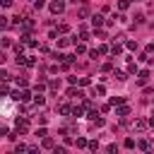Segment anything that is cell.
I'll list each match as a JSON object with an SVG mask.
<instances>
[{
	"mask_svg": "<svg viewBox=\"0 0 154 154\" xmlns=\"http://www.w3.org/2000/svg\"><path fill=\"white\" fill-rule=\"evenodd\" d=\"M63 10H65V2H63V0H53V2H51V12H53V14H60Z\"/></svg>",
	"mask_w": 154,
	"mask_h": 154,
	"instance_id": "obj_1",
	"label": "cell"
},
{
	"mask_svg": "<svg viewBox=\"0 0 154 154\" xmlns=\"http://www.w3.org/2000/svg\"><path fill=\"white\" fill-rule=\"evenodd\" d=\"M147 125H149V120H142V118H137V120L132 123V130H137V132H144V130H147Z\"/></svg>",
	"mask_w": 154,
	"mask_h": 154,
	"instance_id": "obj_2",
	"label": "cell"
},
{
	"mask_svg": "<svg viewBox=\"0 0 154 154\" xmlns=\"http://www.w3.org/2000/svg\"><path fill=\"white\" fill-rule=\"evenodd\" d=\"M147 79H149V70H142V72L137 75V84H144Z\"/></svg>",
	"mask_w": 154,
	"mask_h": 154,
	"instance_id": "obj_3",
	"label": "cell"
},
{
	"mask_svg": "<svg viewBox=\"0 0 154 154\" xmlns=\"http://www.w3.org/2000/svg\"><path fill=\"white\" fill-rule=\"evenodd\" d=\"M14 99H19V101H29V99H31V94L24 89V91H17V94H14Z\"/></svg>",
	"mask_w": 154,
	"mask_h": 154,
	"instance_id": "obj_4",
	"label": "cell"
},
{
	"mask_svg": "<svg viewBox=\"0 0 154 154\" xmlns=\"http://www.w3.org/2000/svg\"><path fill=\"white\" fill-rule=\"evenodd\" d=\"M26 130H29V120H19V123H17V132L22 135V132H26Z\"/></svg>",
	"mask_w": 154,
	"mask_h": 154,
	"instance_id": "obj_5",
	"label": "cell"
},
{
	"mask_svg": "<svg viewBox=\"0 0 154 154\" xmlns=\"http://www.w3.org/2000/svg\"><path fill=\"white\" fill-rule=\"evenodd\" d=\"M128 113H130V108H128V106H120V108L116 111V116H118V118H125Z\"/></svg>",
	"mask_w": 154,
	"mask_h": 154,
	"instance_id": "obj_6",
	"label": "cell"
},
{
	"mask_svg": "<svg viewBox=\"0 0 154 154\" xmlns=\"http://www.w3.org/2000/svg\"><path fill=\"white\" fill-rule=\"evenodd\" d=\"M91 24H94V26H101V24H103V17H101V14H94V17H91Z\"/></svg>",
	"mask_w": 154,
	"mask_h": 154,
	"instance_id": "obj_7",
	"label": "cell"
},
{
	"mask_svg": "<svg viewBox=\"0 0 154 154\" xmlns=\"http://www.w3.org/2000/svg\"><path fill=\"white\" fill-rule=\"evenodd\" d=\"M103 94H106V87H103V84L94 87V96H103Z\"/></svg>",
	"mask_w": 154,
	"mask_h": 154,
	"instance_id": "obj_8",
	"label": "cell"
},
{
	"mask_svg": "<svg viewBox=\"0 0 154 154\" xmlns=\"http://www.w3.org/2000/svg\"><path fill=\"white\" fill-rule=\"evenodd\" d=\"M41 144H43V149H53V147H55L51 137H43V142H41Z\"/></svg>",
	"mask_w": 154,
	"mask_h": 154,
	"instance_id": "obj_9",
	"label": "cell"
},
{
	"mask_svg": "<svg viewBox=\"0 0 154 154\" xmlns=\"http://www.w3.org/2000/svg\"><path fill=\"white\" fill-rule=\"evenodd\" d=\"M111 53H113V55H120V53H123V46L113 43V46H111Z\"/></svg>",
	"mask_w": 154,
	"mask_h": 154,
	"instance_id": "obj_10",
	"label": "cell"
},
{
	"mask_svg": "<svg viewBox=\"0 0 154 154\" xmlns=\"http://www.w3.org/2000/svg\"><path fill=\"white\" fill-rule=\"evenodd\" d=\"M113 77H116L118 82H125V79H128V75H125V72H118V70H116V75H113Z\"/></svg>",
	"mask_w": 154,
	"mask_h": 154,
	"instance_id": "obj_11",
	"label": "cell"
},
{
	"mask_svg": "<svg viewBox=\"0 0 154 154\" xmlns=\"http://www.w3.org/2000/svg\"><path fill=\"white\" fill-rule=\"evenodd\" d=\"M75 144H77V147H89V142H87L84 137H77V140H75Z\"/></svg>",
	"mask_w": 154,
	"mask_h": 154,
	"instance_id": "obj_12",
	"label": "cell"
},
{
	"mask_svg": "<svg viewBox=\"0 0 154 154\" xmlns=\"http://www.w3.org/2000/svg\"><path fill=\"white\" fill-rule=\"evenodd\" d=\"M70 43H72L70 38H58V46H60V48H65V46H70Z\"/></svg>",
	"mask_w": 154,
	"mask_h": 154,
	"instance_id": "obj_13",
	"label": "cell"
},
{
	"mask_svg": "<svg viewBox=\"0 0 154 154\" xmlns=\"http://www.w3.org/2000/svg\"><path fill=\"white\" fill-rule=\"evenodd\" d=\"M58 111H60V113H63V116H67V113H70V111H72V108H70V106H67V103H63V106H60V108H58Z\"/></svg>",
	"mask_w": 154,
	"mask_h": 154,
	"instance_id": "obj_14",
	"label": "cell"
},
{
	"mask_svg": "<svg viewBox=\"0 0 154 154\" xmlns=\"http://www.w3.org/2000/svg\"><path fill=\"white\" fill-rule=\"evenodd\" d=\"M14 152H17V154H19V152H29V147H26V144H22V142H19V144H17V147H14Z\"/></svg>",
	"mask_w": 154,
	"mask_h": 154,
	"instance_id": "obj_15",
	"label": "cell"
},
{
	"mask_svg": "<svg viewBox=\"0 0 154 154\" xmlns=\"http://www.w3.org/2000/svg\"><path fill=\"white\" fill-rule=\"evenodd\" d=\"M0 26L7 29V26H10V19H7V17H0Z\"/></svg>",
	"mask_w": 154,
	"mask_h": 154,
	"instance_id": "obj_16",
	"label": "cell"
},
{
	"mask_svg": "<svg viewBox=\"0 0 154 154\" xmlns=\"http://www.w3.org/2000/svg\"><path fill=\"white\" fill-rule=\"evenodd\" d=\"M75 48H77V53H84L87 51V46L84 43H77V41H75Z\"/></svg>",
	"mask_w": 154,
	"mask_h": 154,
	"instance_id": "obj_17",
	"label": "cell"
},
{
	"mask_svg": "<svg viewBox=\"0 0 154 154\" xmlns=\"http://www.w3.org/2000/svg\"><path fill=\"white\" fill-rule=\"evenodd\" d=\"M24 65H26V67H34L36 60H34V58H24Z\"/></svg>",
	"mask_w": 154,
	"mask_h": 154,
	"instance_id": "obj_18",
	"label": "cell"
},
{
	"mask_svg": "<svg viewBox=\"0 0 154 154\" xmlns=\"http://www.w3.org/2000/svg\"><path fill=\"white\" fill-rule=\"evenodd\" d=\"M118 7H120V10H128V7H130V0H120Z\"/></svg>",
	"mask_w": 154,
	"mask_h": 154,
	"instance_id": "obj_19",
	"label": "cell"
},
{
	"mask_svg": "<svg viewBox=\"0 0 154 154\" xmlns=\"http://www.w3.org/2000/svg\"><path fill=\"white\" fill-rule=\"evenodd\" d=\"M79 38H89V31H87V29H84V26H82V29H79Z\"/></svg>",
	"mask_w": 154,
	"mask_h": 154,
	"instance_id": "obj_20",
	"label": "cell"
},
{
	"mask_svg": "<svg viewBox=\"0 0 154 154\" xmlns=\"http://www.w3.org/2000/svg\"><path fill=\"white\" fill-rule=\"evenodd\" d=\"M125 48H130V51H137V43H135V41H128V43H125Z\"/></svg>",
	"mask_w": 154,
	"mask_h": 154,
	"instance_id": "obj_21",
	"label": "cell"
},
{
	"mask_svg": "<svg viewBox=\"0 0 154 154\" xmlns=\"http://www.w3.org/2000/svg\"><path fill=\"white\" fill-rule=\"evenodd\" d=\"M125 147H128V149H132V147H135V140H132V137H128V140H125Z\"/></svg>",
	"mask_w": 154,
	"mask_h": 154,
	"instance_id": "obj_22",
	"label": "cell"
},
{
	"mask_svg": "<svg viewBox=\"0 0 154 154\" xmlns=\"http://www.w3.org/2000/svg\"><path fill=\"white\" fill-rule=\"evenodd\" d=\"M34 101H36V106H43V101H46V99H43V96H41V94H38V96H36V99H34Z\"/></svg>",
	"mask_w": 154,
	"mask_h": 154,
	"instance_id": "obj_23",
	"label": "cell"
},
{
	"mask_svg": "<svg viewBox=\"0 0 154 154\" xmlns=\"http://www.w3.org/2000/svg\"><path fill=\"white\" fill-rule=\"evenodd\" d=\"M12 5V0H2V7H10Z\"/></svg>",
	"mask_w": 154,
	"mask_h": 154,
	"instance_id": "obj_24",
	"label": "cell"
},
{
	"mask_svg": "<svg viewBox=\"0 0 154 154\" xmlns=\"http://www.w3.org/2000/svg\"><path fill=\"white\" fill-rule=\"evenodd\" d=\"M149 125H152V128H154V116H152V118H149Z\"/></svg>",
	"mask_w": 154,
	"mask_h": 154,
	"instance_id": "obj_25",
	"label": "cell"
}]
</instances>
